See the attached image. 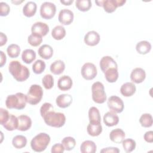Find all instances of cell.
Wrapping results in <instances>:
<instances>
[{
    "label": "cell",
    "mask_w": 153,
    "mask_h": 153,
    "mask_svg": "<svg viewBox=\"0 0 153 153\" xmlns=\"http://www.w3.org/2000/svg\"><path fill=\"white\" fill-rule=\"evenodd\" d=\"M126 136L124 131L121 128L112 130L109 134V138L111 141L115 143H121Z\"/></svg>",
    "instance_id": "cell-20"
},
{
    "label": "cell",
    "mask_w": 153,
    "mask_h": 153,
    "mask_svg": "<svg viewBox=\"0 0 153 153\" xmlns=\"http://www.w3.org/2000/svg\"><path fill=\"white\" fill-rule=\"evenodd\" d=\"M8 71L13 78L19 82L26 81L30 75L29 69L17 60H13L10 63Z\"/></svg>",
    "instance_id": "cell-1"
},
{
    "label": "cell",
    "mask_w": 153,
    "mask_h": 153,
    "mask_svg": "<svg viewBox=\"0 0 153 153\" xmlns=\"http://www.w3.org/2000/svg\"><path fill=\"white\" fill-rule=\"evenodd\" d=\"M119 122V118L116 113L112 111L107 112L103 116V123L108 127L116 126Z\"/></svg>",
    "instance_id": "cell-19"
},
{
    "label": "cell",
    "mask_w": 153,
    "mask_h": 153,
    "mask_svg": "<svg viewBox=\"0 0 153 153\" xmlns=\"http://www.w3.org/2000/svg\"><path fill=\"white\" fill-rule=\"evenodd\" d=\"M51 110H54L53 106L50 103H48V102L44 103L40 108V114L41 117H43L45 114H46L48 112Z\"/></svg>",
    "instance_id": "cell-42"
},
{
    "label": "cell",
    "mask_w": 153,
    "mask_h": 153,
    "mask_svg": "<svg viewBox=\"0 0 153 153\" xmlns=\"http://www.w3.org/2000/svg\"><path fill=\"white\" fill-rule=\"evenodd\" d=\"M100 41L99 34L94 30L88 32L84 36V42L89 46H95Z\"/></svg>",
    "instance_id": "cell-15"
},
{
    "label": "cell",
    "mask_w": 153,
    "mask_h": 153,
    "mask_svg": "<svg viewBox=\"0 0 153 153\" xmlns=\"http://www.w3.org/2000/svg\"><path fill=\"white\" fill-rule=\"evenodd\" d=\"M38 52L41 58L48 60L53 56V49L50 45L48 44H44L39 48Z\"/></svg>",
    "instance_id": "cell-22"
},
{
    "label": "cell",
    "mask_w": 153,
    "mask_h": 153,
    "mask_svg": "<svg viewBox=\"0 0 153 153\" xmlns=\"http://www.w3.org/2000/svg\"><path fill=\"white\" fill-rule=\"evenodd\" d=\"M87 131L89 135L91 136H97L102 131V127L100 123H89L87 127Z\"/></svg>",
    "instance_id": "cell-25"
},
{
    "label": "cell",
    "mask_w": 153,
    "mask_h": 153,
    "mask_svg": "<svg viewBox=\"0 0 153 153\" xmlns=\"http://www.w3.org/2000/svg\"><path fill=\"white\" fill-rule=\"evenodd\" d=\"M23 2V1H12V2L13 3H14V4H16V3H19V4H20V3H22Z\"/></svg>",
    "instance_id": "cell-51"
},
{
    "label": "cell",
    "mask_w": 153,
    "mask_h": 153,
    "mask_svg": "<svg viewBox=\"0 0 153 153\" xmlns=\"http://www.w3.org/2000/svg\"><path fill=\"white\" fill-rule=\"evenodd\" d=\"M65 69V64L61 60H55L51 63L50 69V71L54 75L61 74Z\"/></svg>",
    "instance_id": "cell-26"
},
{
    "label": "cell",
    "mask_w": 153,
    "mask_h": 153,
    "mask_svg": "<svg viewBox=\"0 0 153 153\" xmlns=\"http://www.w3.org/2000/svg\"><path fill=\"white\" fill-rule=\"evenodd\" d=\"M126 2V0H104L95 1L97 6H102L105 11L108 13H113L116 10L117 8L123 6Z\"/></svg>",
    "instance_id": "cell-7"
},
{
    "label": "cell",
    "mask_w": 153,
    "mask_h": 153,
    "mask_svg": "<svg viewBox=\"0 0 153 153\" xmlns=\"http://www.w3.org/2000/svg\"><path fill=\"white\" fill-rule=\"evenodd\" d=\"M136 90L135 85L133 82H127L123 84L120 88L121 94L125 97H130L133 96Z\"/></svg>",
    "instance_id": "cell-21"
},
{
    "label": "cell",
    "mask_w": 153,
    "mask_h": 153,
    "mask_svg": "<svg viewBox=\"0 0 153 153\" xmlns=\"http://www.w3.org/2000/svg\"><path fill=\"white\" fill-rule=\"evenodd\" d=\"M105 77L106 81L109 82H115L118 78V68H109L105 73Z\"/></svg>",
    "instance_id": "cell-30"
},
{
    "label": "cell",
    "mask_w": 153,
    "mask_h": 153,
    "mask_svg": "<svg viewBox=\"0 0 153 153\" xmlns=\"http://www.w3.org/2000/svg\"><path fill=\"white\" fill-rule=\"evenodd\" d=\"M72 80L68 75H63L59 78L57 81V87L62 91H67L71 88Z\"/></svg>",
    "instance_id": "cell-18"
},
{
    "label": "cell",
    "mask_w": 153,
    "mask_h": 153,
    "mask_svg": "<svg viewBox=\"0 0 153 153\" xmlns=\"http://www.w3.org/2000/svg\"><path fill=\"white\" fill-rule=\"evenodd\" d=\"M82 76L86 80L93 79L97 74L96 66L91 63H85L81 68Z\"/></svg>",
    "instance_id": "cell-10"
},
{
    "label": "cell",
    "mask_w": 153,
    "mask_h": 153,
    "mask_svg": "<svg viewBox=\"0 0 153 153\" xmlns=\"http://www.w3.org/2000/svg\"><path fill=\"white\" fill-rule=\"evenodd\" d=\"M74 2L73 0H68V1H60V2L65 5H70Z\"/></svg>",
    "instance_id": "cell-50"
},
{
    "label": "cell",
    "mask_w": 153,
    "mask_h": 153,
    "mask_svg": "<svg viewBox=\"0 0 153 153\" xmlns=\"http://www.w3.org/2000/svg\"><path fill=\"white\" fill-rule=\"evenodd\" d=\"M22 59L25 63L30 64L36 59V53L32 49H26L23 51Z\"/></svg>",
    "instance_id": "cell-32"
},
{
    "label": "cell",
    "mask_w": 153,
    "mask_h": 153,
    "mask_svg": "<svg viewBox=\"0 0 153 153\" xmlns=\"http://www.w3.org/2000/svg\"><path fill=\"white\" fill-rule=\"evenodd\" d=\"M32 33L41 36H45L49 32V27L48 26L43 22H35L31 27Z\"/></svg>",
    "instance_id": "cell-11"
},
{
    "label": "cell",
    "mask_w": 153,
    "mask_h": 153,
    "mask_svg": "<svg viewBox=\"0 0 153 153\" xmlns=\"http://www.w3.org/2000/svg\"><path fill=\"white\" fill-rule=\"evenodd\" d=\"M100 152H112V153H118L120 152V149L116 147H108L102 149L100 151Z\"/></svg>",
    "instance_id": "cell-47"
},
{
    "label": "cell",
    "mask_w": 153,
    "mask_h": 153,
    "mask_svg": "<svg viewBox=\"0 0 153 153\" xmlns=\"http://www.w3.org/2000/svg\"><path fill=\"white\" fill-rule=\"evenodd\" d=\"M10 11V6L5 2H0V15L1 16H7Z\"/></svg>",
    "instance_id": "cell-43"
},
{
    "label": "cell",
    "mask_w": 153,
    "mask_h": 153,
    "mask_svg": "<svg viewBox=\"0 0 153 153\" xmlns=\"http://www.w3.org/2000/svg\"><path fill=\"white\" fill-rule=\"evenodd\" d=\"M27 143V139L23 135H17L14 136L12 140V144L14 148L21 149L24 148Z\"/></svg>",
    "instance_id": "cell-33"
},
{
    "label": "cell",
    "mask_w": 153,
    "mask_h": 153,
    "mask_svg": "<svg viewBox=\"0 0 153 153\" xmlns=\"http://www.w3.org/2000/svg\"><path fill=\"white\" fill-rule=\"evenodd\" d=\"M27 101V96L22 93H17L7 96L5 105L8 109H23L25 108Z\"/></svg>",
    "instance_id": "cell-2"
},
{
    "label": "cell",
    "mask_w": 153,
    "mask_h": 153,
    "mask_svg": "<svg viewBox=\"0 0 153 153\" xmlns=\"http://www.w3.org/2000/svg\"><path fill=\"white\" fill-rule=\"evenodd\" d=\"M7 37L6 35H5L2 32H1L0 33V46L2 47L4 45H5L7 43Z\"/></svg>",
    "instance_id": "cell-48"
},
{
    "label": "cell",
    "mask_w": 153,
    "mask_h": 153,
    "mask_svg": "<svg viewBox=\"0 0 153 153\" xmlns=\"http://www.w3.org/2000/svg\"><path fill=\"white\" fill-rule=\"evenodd\" d=\"M56 102L59 107L61 108H66L71 105L72 102V97L68 94H60L57 97Z\"/></svg>",
    "instance_id": "cell-17"
},
{
    "label": "cell",
    "mask_w": 153,
    "mask_h": 153,
    "mask_svg": "<svg viewBox=\"0 0 153 153\" xmlns=\"http://www.w3.org/2000/svg\"><path fill=\"white\" fill-rule=\"evenodd\" d=\"M146 78L145 71L140 68H136L133 69L130 74V79L134 83L139 84L142 82Z\"/></svg>",
    "instance_id": "cell-14"
},
{
    "label": "cell",
    "mask_w": 153,
    "mask_h": 153,
    "mask_svg": "<svg viewBox=\"0 0 153 153\" xmlns=\"http://www.w3.org/2000/svg\"><path fill=\"white\" fill-rule=\"evenodd\" d=\"M96 148V145L93 141L85 140L81 145L80 151L82 153H94Z\"/></svg>",
    "instance_id": "cell-27"
},
{
    "label": "cell",
    "mask_w": 153,
    "mask_h": 153,
    "mask_svg": "<svg viewBox=\"0 0 153 153\" xmlns=\"http://www.w3.org/2000/svg\"><path fill=\"white\" fill-rule=\"evenodd\" d=\"M139 122L143 127H150L152 125V117L150 114H143L139 118Z\"/></svg>",
    "instance_id": "cell-36"
},
{
    "label": "cell",
    "mask_w": 153,
    "mask_h": 153,
    "mask_svg": "<svg viewBox=\"0 0 153 153\" xmlns=\"http://www.w3.org/2000/svg\"><path fill=\"white\" fill-rule=\"evenodd\" d=\"M102 71L105 73L109 68H118V65L116 62L111 56H104L103 57L99 63Z\"/></svg>",
    "instance_id": "cell-13"
},
{
    "label": "cell",
    "mask_w": 153,
    "mask_h": 153,
    "mask_svg": "<svg viewBox=\"0 0 153 153\" xmlns=\"http://www.w3.org/2000/svg\"><path fill=\"white\" fill-rule=\"evenodd\" d=\"M75 6L79 11L85 12L91 7V2L90 0H76Z\"/></svg>",
    "instance_id": "cell-34"
},
{
    "label": "cell",
    "mask_w": 153,
    "mask_h": 153,
    "mask_svg": "<svg viewBox=\"0 0 153 153\" xmlns=\"http://www.w3.org/2000/svg\"><path fill=\"white\" fill-rule=\"evenodd\" d=\"M124 150L126 152H132L136 148V142L130 138L124 139L122 142Z\"/></svg>",
    "instance_id": "cell-38"
},
{
    "label": "cell",
    "mask_w": 153,
    "mask_h": 153,
    "mask_svg": "<svg viewBox=\"0 0 153 153\" xmlns=\"http://www.w3.org/2000/svg\"><path fill=\"white\" fill-rule=\"evenodd\" d=\"M37 5L33 1L27 2L23 8V13L27 17L33 16L36 12Z\"/></svg>",
    "instance_id": "cell-24"
},
{
    "label": "cell",
    "mask_w": 153,
    "mask_h": 153,
    "mask_svg": "<svg viewBox=\"0 0 153 153\" xmlns=\"http://www.w3.org/2000/svg\"><path fill=\"white\" fill-rule=\"evenodd\" d=\"M19 124L18 118L13 114H10L8 119L2 125V126L8 131H13L17 129Z\"/></svg>",
    "instance_id": "cell-23"
},
{
    "label": "cell",
    "mask_w": 153,
    "mask_h": 153,
    "mask_svg": "<svg viewBox=\"0 0 153 153\" xmlns=\"http://www.w3.org/2000/svg\"><path fill=\"white\" fill-rule=\"evenodd\" d=\"M107 105L109 109L115 113H121L124 110V105L122 99L117 96H112L108 98Z\"/></svg>",
    "instance_id": "cell-9"
},
{
    "label": "cell",
    "mask_w": 153,
    "mask_h": 153,
    "mask_svg": "<svg viewBox=\"0 0 153 153\" xmlns=\"http://www.w3.org/2000/svg\"><path fill=\"white\" fill-rule=\"evenodd\" d=\"M62 143L66 150L71 151L75 148L76 145V141L74 137L71 136H68V137H64L62 139Z\"/></svg>",
    "instance_id": "cell-37"
},
{
    "label": "cell",
    "mask_w": 153,
    "mask_h": 153,
    "mask_svg": "<svg viewBox=\"0 0 153 153\" xmlns=\"http://www.w3.org/2000/svg\"><path fill=\"white\" fill-rule=\"evenodd\" d=\"M27 41L30 45L33 47H37L41 44L42 41V38L41 36L32 33L28 36Z\"/></svg>",
    "instance_id": "cell-40"
},
{
    "label": "cell",
    "mask_w": 153,
    "mask_h": 153,
    "mask_svg": "<svg viewBox=\"0 0 153 153\" xmlns=\"http://www.w3.org/2000/svg\"><path fill=\"white\" fill-rule=\"evenodd\" d=\"M10 115L7 110L2 108H0V124L2 126L8 119Z\"/></svg>",
    "instance_id": "cell-44"
},
{
    "label": "cell",
    "mask_w": 153,
    "mask_h": 153,
    "mask_svg": "<svg viewBox=\"0 0 153 153\" xmlns=\"http://www.w3.org/2000/svg\"><path fill=\"white\" fill-rule=\"evenodd\" d=\"M45 63L42 60H37L32 65V70L36 74H42L45 69Z\"/></svg>",
    "instance_id": "cell-39"
},
{
    "label": "cell",
    "mask_w": 153,
    "mask_h": 153,
    "mask_svg": "<svg viewBox=\"0 0 153 153\" xmlns=\"http://www.w3.org/2000/svg\"><path fill=\"white\" fill-rule=\"evenodd\" d=\"M56 12V5L50 2H44L40 7V15L44 19H52Z\"/></svg>",
    "instance_id": "cell-8"
},
{
    "label": "cell",
    "mask_w": 153,
    "mask_h": 153,
    "mask_svg": "<svg viewBox=\"0 0 153 153\" xmlns=\"http://www.w3.org/2000/svg\"><path fill=\"white\" fill-rule=\"evenodd\" d=\"M88 118L90 123H100L101 117L99 109L94 107H91L88 111Z\"/></svg>",
    "instance_id": "cell-29"
},
{
    "label": "cell",
    "mask_w": 153,
    "mask_h": 153,
    "mask_svg": "<svg viewBox=\"0 0 153 153\" xmlns=\"http://www.w3.org/2000/svg\"><path fill=\"white\" fill-rule=\"evenodd\" d=\"M42 118L47 125L56 128L63 126L66 122L65 115L61 112H56L54 110L48 112Z\"/></svg>",
    "instance_id": "cell-3"
},
{
    "label": "cell",
    "mask_w": 153,
    "mask_h": 153,
    "mask_svg": "<svg viewBox=\"0 0 153 153\" xmlns=\"http://www.w3.org/2000/svg\"><path fill=\"white\" fill-rule=\"evenodd\" d=\"M0 54H1V62H0V66L2 67L6 63V60H7V57L6 56L5 54V53L2 51H0Z\"/></svg>",
    "instance_id": "cell-49"
},
{
    "label": "cell",
    "mask_w": 153,
    "mask_h": 153,
    "mask_svg": "<svg viewBox=\"0 0 153 153\" xmlns=\"http://www.w3.org/2000/svg\"><path fill=\"white\" fill-rule=\"evenodd\" d=\"M50 142V136L45 133H40L35 136L30 142V146L35 152L44 151Z\"/></svg>",
    "instance_id": "cell-4"
},
{
    "label": "cell",
    "mask_w": 153,
    "mask_h": 153,
    "mask_svg": "<svg viewBox=\"0 0 153 153\" xmlns=\"http://www.w3.org/2000/svg\"><path fill=\"white\" fill-rule=\"evenodd\" d=\"M74 13L69 9H63L60 11L58 19L60 23L64 25H70L74 20Z\"/></svg>",
    "instance_id": "cell-12"
},
{
    "label": "cell",
    "mask_w": 153,
    "mask_h": 153,
    "mask_svg": "<svg viewBox=\"0 0 153 153\" xmlns=\"http://www.w3.org/2000/svg\"><path fill=\"white\" fill-rule=\"evenodd\" d=\"M66 35V30L64 27L60 25L55 26L51 31V36L56 40H61Z\"/></svg>",
    "instance_id": "cell-31"
},
{
    "label": "cell",
    "mask_w": 153,
    "mask_h": 153,
    "mask_svg": "<svg viewBox=\"0 0 153 153\" xmlns=\"http://www.w3.org/2000/svg\"><path fill=\"white\" fill-rule=\"evenodd\" d=\"M65 149L62 143H56L52 146L51 151L52 153H62Z\"/></svg>",
    "instance_id": "cell-45"
},
{
    "label": "cell",
    "mask_w": 153,
    "mask_h": 153,
    "mask_svg": "<svg viewBox=\"0 0 153 153\" xmlns=\"http://www.w3.org/2000/svg\"><path fill=\"white\" fill-rule=\"evenodd\" d=\"M42 85L45 89H51L54 85V78L50 74L45 75L42 79Z\"/></svg>",
    "instance_id": "cell-41"
},
{
    "label": "cell",
    "mask_w": 153,
    "mask_h": 153,
    "mask_svg": "<svg viewBox=\"0 0 153 153\" xmlns=\"http://www.w3.org/2000/svg\"><path fill=\"white\" fill-rule=\"evenodd\" d=\"M17 118L19 120L17 130L25 131H27L31 127L32 120L29 116L26 115H21Z\"/></svg>",
    "instance_id": "cell-16"
},
{
    "label": "cell",
    "mask_w": 153,
    "mask_h": 153,
    "mask_svg": "<svg viewBox=\"0 0 153 153\" xmlns=\"http://www.w3.org/2000/svg\"><path fill=\"white\" fill-rule=\"evenodd\" d=\"M144 139L148 143L153 142V131H146L144 134Z\"/></svg>",
    "instance_id": "cell-46"
},
{
    "label": "cell",
    "mask_w": 153,
    "mask_h": 153,
    "mask_svg": "<svg viewBox=\"0 0 153 153\" xmlns=\"http://www.w3.org/2000/svg\"><path fill=\"white\" fill-rule=\"evenodd\" d=\"M92 99L97 103H103L106 100V94L103 84L100 82H95L91 86Z\"/></svg>",
    "instance_id": "cell-6"
},
{
    "label": "cell",
    "mask_w": 153,
    "mask_h": 153,
    "mask_svg": "<svg viewBox=\"0 0 153 153\" xmlns=\"http://www.w3.org/2000/svg\"><path fill=\"white\" fill-rule=\"evenodd\" d=\"M27 102L32 105L38 104L41 100L43 96L42 87L37 84L32 85L26 94Z\"/></svg>",
    "instance_id": "cell-5"
},
{
    "label": "cell",
    "mask_w": 153,
    "mask_h": 153,
    "mask_svg": "<svg viewBox=\"0 0 153 153\" xmlns=\"http://www.w3.org/2000/svg\"><path fill=\"white\" fill-rule=\"evenodd\" d=\"M136 50L140 54H146L151 50V44L147 41H141L136 45Z\"/></svg>",
    "instance_id": "cell-28"
},
{
    "label": "cell",
    "mask_w": 153,
    "mask_h": 153,
    "mask_svg": "<svg viewBox=\"0 0 153 153\" xmlns=\"http://www.w3.org/2000/svg\"><path fill=\"white\" fill-rule=\"evenodd\" d=\"M7 52L10 57L16 58L20 54V48L18 45L16 44H12L8 46L7 48Z\"/></svg>",
    "instance_id": "cell-35"
}]
</instances>
